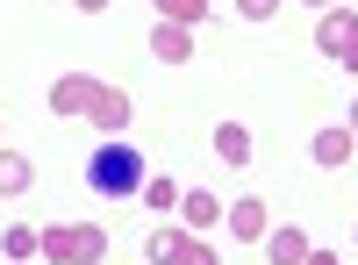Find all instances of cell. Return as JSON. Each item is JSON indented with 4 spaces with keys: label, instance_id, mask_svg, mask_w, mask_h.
<instances>
[{
    "label": "cell",
    "instance_id": "6da1fadb",
    "mask_svg": "<svg viewBox=\"0 0 358 265\" xmlns=\"http://www.w3.org/2000/svg\"><path fill=\"white\" fill-rule=\"evenodd\" d=\"M50 115L65 122V115H86L101 136H122L129 129V94L115 79H94V72H65V79H50Z\"/></svg>",
    "mask_w": 358,
    "mask_h": 265
},
{
    "label": "cell",
    "instance_id": "7a4b0ae2",
    "mask_svg": "<svg viewBox=\"0 0 358 265\" xmlns=\"http://www.w3.org/2000/svg\"><path fill=\"white\" fill-rule=\"evenodd\" d=\"M86 194H101V201H136L143 194V151L129 136H101L86 151Z\"/></svg>",
    "mask_w": 358,
    "mask_h": 265
},
{
    "label": "cell",
    "instance_id": "3957f363",
    "mask_svg": "<svg viewBox=\"0 0 358 265\" xmlns=\"http://www.w3.org/2000/svg\"><path fill=\"white\" fill-rule=\"evenodd\" d=\"M36 258H50V265H101L108 258V229L101 222H50V229H36Z\"/></svg>",
    "mask_w": 358,
    "mask_h": 265
},
{
    "label": "cell",
    "instance_id": "277c9868",
    "mask_svg": "<svg viewBox=\"0 0 358 265\" xmlns=\"http://www.w3.org/2000/svg\"><path fill=\"white\" fill-rule=\"evenodd\" d=\"M222 215H229V237H244V244H265V229H273V215H265L258 194H236Z\"/></svg>",
    "mask_w": 358,
    "mask_h": 265
},
{
    "label": "cell",
    "instance_id": "5b68a950",
    "mask_svg": "<svg viewBox=\"0 0 358 265\" xmlns=\"http://www.w3.org/2000/svg\"><path fill=\"white\" fill-rule=\"evenodd\" d=\"M194 237H201V229H187V222H179V229H172V222H158L151 237H143V258H151V265H179V251H187Z\"/></svg>",
    "mask_w": 358,
    "mask_h": 265
},
{
    "label": "cell",
    "instance_id": "8992f818",
    "mask_svg": "<svg viewBox=\"0 0 358 265\" xmlns=\"http://www.w3.org/2000/svg\"><path fill=\"white\" fill-rule=\"evenodd\" d=\"M151 57H158V65H187V57H194V29L158 22V29H151Z\"/></svg>",
    "mask_w": 358,
    "mask_h": 265
},
{
    "label": "cell",
    "instance_id": "52a82bcc",
    "mask_svg": "<svg viewBox=\"0 0 358 265\" xmlns=\"http://www.w3.org/2000/svg\"><path fill=\"white\" fill-rule=\"evenodd\" d=\"M265 258H273V265H301V258H308V229L273 222V229H265Z\"/></svg>",
    "mask_w": 358,
    "mask_h": 265
},
{
    "label": "cell",
    "instance_id": "ba28073f",
    "mask_svg": "<svg viewBox=\"0 0 358 265\" xmlns=\"http://www.w3.org/2000/svg\"><path fill=\"white\" fill-rule=\"evenodd\" d=\"M351 151H358V136H351V129H315V143H308V158H315L322 172L351 165Z\"/></svg>",
    "mask_w": 358,
    "mask_h": 265
},
{
    "label": "cell",
    "instance_id": "9c48e42d",
    "mask_svg": "<svg viewBox=\"0 0 358 265\" xmlns=\"http://www.w3.org/2000/svg\"><path fill=\"white\" fill-rule=\"evenodd\" d=\"M179 222H187V229H208V222H222V201L208 194V187H179Z\"/></svg>",
    "mask_w": 358,
    "mask_h": 265
},
{
    "label": "cell",
    "instance_id": "30bf717a",
    "mask_svg": "<svg viewBox=\"0 0 358 265\" xmlns=\"http://www.w3.org/2000/svg\"><path fill=\"white\" fill-rule=\"evenodd\" d=\"M208 143H215L222 165H251V129H244V122H215V136H208Z\"/></svg>",
    "mask_w": 358,
    "mask_h": 265
},
{
    "label": "cell",
    "instance_id": "8fae6325",
    "mask_svg": "<svg viewBox=\"0 0 358 265\" xmlns=\"http://www.w3.org/2000/svg\"><path fill=\"white\" fill-rule=\"evenodd\" d=\"M29 180H36V165H29L22 151H0V201H22Z\"/></svg>",
    "mask_w": 358,
    "mask_h": 265
},
{
    "label": "cell",
    "instance_id": "7c38bea8",
    "mask_svg": "<svg viewBox=\"0 0 358 265\" xmlns=\"http://www.w3.org/2000/svg\"><path fill=\"white\" fill-rule=\"evenodd\" d=\"M337 29H344V36H337V65L358 72V8H344V0H337Z\"/></svg>",
    "mask_w": 358,
    "mask_h": 265
},
{
    "label": "cell",
    "instance_id": "4fadbf2b",
    "mask_svg": "<svg viewBox=\"0 0 358 265\" xmlns=\"http://www.w3.org/2000/svg\"><path fill=\"white\" fill-rule=\"evenodd\" d=\"M151 8H158V22H179V29L208 22V0H151Z\"/></svg>",
    "mask_w": 358,
    "mask_h": 265
},
{
    "label": "cell",
    "instance_id": "5bb4252c",
    "mask_svg": "<svg viewBox=\"0 0 358 265\" xmlns=\"http://www.w3.org/2000/svg\"><path fill=\"white\" fill-rule=\"evenodd\" d=\"M136 201H151L158 215H172V208H179V187H172V172H158V180L143 172V194H136Z\"/></svg>",
    "mask_w": 358,
    "mask_h": 265
},
{
    "label": "cell",
    "instance_id": "9a60e30c",
    "mask_svg": "<svg viewBox=\"0 0 358 265\" xmlns=\"http://www.w3.org/2000/svg\"><path fill=\"white\" fill-rule=\"evenodd\" d=\"M22 258H36V229H8V237H0V265H22Z\"/></svg>",
    "mask_w": 358,
    "mask_h": 265
},
{
    "label": "cell",
    "instance_id": "2e32d148",
    "mask_svg": "<svg viewBox=\"0 0 358 265\" xmlns=\"http://www.w3.org/2000/svg\"><path fill=\"white\" fill-rule=\"evenodd\" d=\"M236 15H244V22H273L280 0H236Z\"/></svg>",
    "mask_w": 358,
    "mask_h": 265
},
{
    "label": "cell",
    "instance_id": "e0dca14e",
    "mask_svg": "<svg viewBox=\"0 0 358 265\" xmlns=\"http://www.w3.org/2000/svg\"><path fill=\"white\" fill-rule=\"evenodd\" d=\"M179 265H222V258H215V251H208V244H201V237H194V244H187V251H179Z\"/></svg>",
    "mask_w": 358,
    "mask_h": 265
},
{
    "label": "cell",
    "instance_id": "ac0fdd59",
    "mask_svg": "<svg viewBox=\"0 0 358 265\" xmlns=\"http://www.w3.org/2000/svg\"><path fill=\"white\" fill-rule=\"evenodd\" d=\"M301 265H344V258H337V251H315V244H308V258H301Z\"/></svg>",
    "mask_w": 358,
    "mask_h": 265
},
{
    "label": "cell",
    "instance_id": "d6986e66",
    "mask_svg": "<svg viewBox=\"0 0 358 265\" xmlns=\"http://www.w3.org/2000/svg\"><path fill=\"white\" fill-rule=\"evenodd\" d=\"M72 8H79V15H101V8H108V0H72Z\"/></svg>",
    "mask_w": 358,
    "mask_h": 265
},
{
    "label": "cell",
    "instance_id": "ffe728a7",
    "mask_svg": "<svg viewBox=\"0 0 358 265\" xmlns=\"http://www.w3.org/2000/svg\"><path fill=\"white\" fill-rule=\"evenodd\" d=\"M344 129H351V136H358V101H351V122H344Z\"/></svg>",
    "mask_w": 358,
    "mask_h": 265
},
{
    "label": "cell",
    "instance_id": "44dd1931",
    "mask_svg": "<svg viewBox=\"0 0 358 265\" xmlns=\"http://www.w3.org/2000/svg\"><path fill=\"white\" fill-rule=\"evenodd\" d=\"M308 8H337V0H308Z\"/></svg>",
    "mask_w": 358,
    "mask_h": 265
},
{
    "label": "cell",
    "instance_id": "7402d4cb",
    "mask_svg": "<svg viewBox=\"0 0 358 265\" xmlns=\"http://www.w3.org/2000/svg\"><path fill=\"white\" fill-rule=\"evenodd\" d=\"M351 244H358V229H351Z\"/></svg>",
    "mask_w": 358,
    "mask_h": 265
}]
</instances>
